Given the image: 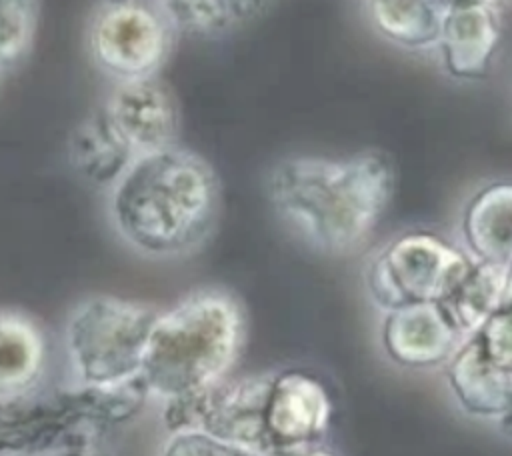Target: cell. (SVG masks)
Here are the masks:
<instances>
[{"label":"cell","instance_id":"obj_1","mask_svg":"<svg viewBox=\"0 0 512 456\" xmlns=\"http://www.w3.org/2000/svg\"><path fill=\"white\" fill-rule=\"evenodd\" d=\"M394 190V162L380 150L340 158L286 156L264 176L274 216L296 240L324 256L360 250L380 226Z\"/></svg>","mask_w":512,"mask_h":456},{"label":"cell","instance_id":"obj_2","mask_svg":"<svg viewBox=\"0 0 512 456\" xmlns=\"http://www.w3.org/2000/svg\"><path fill=\"white\" fill-rule=\"evenodd\" d=\"M108 226L136 256L156 262L200 252L216 232L222 186L214 166L172 144L132 158L104 192Z\"/></svg>","mask_w":512,"mask_h":456},{"label":"cell","instance_id":"obj_3","mask_svg":"<svg viewBox=\"0 0 512 456\" xmlns=\"http://www.w3.org/2000/svg\"><path fill=\"white\" fill-rule=\"evenodd\" d=\"M246 336V310L224 288L192 290L160 310L140 374L150 400L198 394L230 378Z\"/></svg>","mask_w":512,"mask_h":456},{"label":"cell","instance_id":"obj_4","mask_svg":"<svg viewBox=\"0 0 512 456\" xmlns=\"http://www.w3.org/2000/svg\"><path fill=\"white\" fill-rule=\"evenodd\" d=\"M150 402L142 378L0 400V454H90Z\"/></svg>","mask_w":512,"mask_h":456},{"label":"cell","instance_id":"obj_5","mask_svg":"<svg viewBox=\"0 0 512 456\" xmlns=\"http://www.w3.org/2000/svg\"><path fill=\"white\" fill-rule=\"evenodd\" d=\"M158 308L114 294L78 300L62 326L68 374L82 386H118L140 378Z\"/></svg>","mask_w":512,"mask_h":456},{"label":"cell","instance_id":"obj_6","mask_svg":"<svg viewBox=\"0 0 512 456\" xmlns=\"http://www.w3.org/2000/svg\"><path fill=\"white\" fill-rule=\"evenodd\" d=\"M472 262L464 246L430 230H408L366 262V294L380 312L410 302H440Z\"/></svg>","mask_w":512,"mask_h":456},{"label":"cell","instance_id":"obj_7","mask_svg":"<svg viewBox=\"0 0 512 456\" xmlns=\"http://www.w3.org/2000/svg\"><path fill=\"white\" fill-rule=\"evenodd\" d=\"M176 36L156 0H100L86 28L94 66L114 82L158 76Z\"/></svg>","mask_w":512,"mask_h":456},{"label":"cell","instance_id":"obj_8","mask_svg":"<svg viewBox=\"0 0 512 456\" xmlns=\"http://www.w3.org/2000/svg\"><path fill=\"white\" fill-rule=\"evenodd\" d=\"M334 400L326 384L304 368L270 370L262 406V456L330 452Z\"/></svg>","mask_w":512,"mask_h":456},{"label":"cell","instance_id":"obj_9","mask_svg":"<svg viewBox=\"0 0 512 456\" xmlns=\"http://www.w3.org/2000/svg\"><path fill=\"white\" fill-rule=\"evenodd\" d=\"M380 314V346L400 368H442L466 340L440 302H410Z\"/></svg>","mask_w":512,"mask_h":456},{"label":"cell","instance_id":"obj_10","mask_svg":"<svg viewBox=\"0 0 512 456\" xmlns=\"http://www.w3.org/2000/svg\"><path fill=\"white\" fill-rule=\"evenodd\" d=\"M104 114L134 154L178 144V104L158 76L114 82Z\"/></svg>","mask_w":512,"mask_h":456},{"label":"cell","instance_id":"obj_11","mask_svg":"<svg viewBox=\"0 0 512 456\" xmlns=\"http://www.w3.org/2000/svg\"><path fill=\"white\" fill-rule=\"evenodd\" d=\"M500 44L496 6L464 2L442 12L436 50L444 70L458 80H480L488 74Z\"/></svg>","mask_w":512,"mask_h":456},{"label":"cell","instance_id":"obj_12","mask_svg":"<svg viewBox=\"0 0 512 456\" xmlns=\"http://www.w3.org/2000/svg\"><path fill=\"white\" fill-rule=\"evenodd\" d=\"M442 370L446 390L464 416L488 424L500 416L512 390V374L496 368L474 336L456 348Z\"/></svg>","mask_w":512,"mask_h":456},{"label":"cell","instance_id":"obj_13","mask_svg":"<svg viewBox=\"0 0 512 456\" xmlns=\"http://www.w3.org/2000/svg\"><path fill=\"white\" fill-rule=\"evenodd\" d=\"M460 238L466 252L484 262L512 266V182L478 188L462 208Z\"/></svg>","mask_w":512,"mask_h":456},{"label":"cell","instance_id":"obj_14","mask_svg":"<svg viewBox=\"0 0 512 456\" xmlns=\"http://www.w3.org/2000/svg\"><path fill=\"white\" fill-rule=\"evenodd\" d=\"M48 366L42 328L24 312L0 310V400L40 388Z\"/></svg>","mask_w":512,"mask_h":456},{"label":"cell","instance_id":"obj_15","mask_svg":"<svg viewBox=\"0 0 512 456\" xmlns=\"http://www.w3.org/2000/svg\"><path fill=\"white\" fill-rule=\"evenodd\" d=\"M136 154L120 138L108 116L96 112L70 134L68 158L72 170L92 188L106 192Z\"/></svg>","mask_w":512,"mask_h":456},{"label":"cell","instance_id":"obj_16","mask_svg":"<svg viewBox=\"0 0 512 456\" xmlns=\"http://www.w3.org/2000/svg\"><path fill=\"white\" fill-rule=\"evenodd\" d=\"M176 34L214 40L238 32L266 14L270 0H156Z\"/></svg>","mask_w":512,"mask_h":456},{"label":"cell","instance_id":"obj_17","mask_svg":"<svg viewBox=\"0 0 512 456\" xmlns=\"http://www.w3.org/2000/svg\"><path fill=\"white\" fill-rule=\"evenodd\" d=\"M508 286V266L476 260L452 290L440 300L454 326L468 338L502 304Z\"/></svg>","mask_w":512,"mask_h":456},{"label":"cell","instance_id":"obj_18","mask_svg":"<svg viewBox=\"0 0 512 456\" xmlns=\"http://www.w3.org/2000/svg\"><path fill=\"white\" fill-rule=\"evenodd\" d=\"M372 28L394 46L430 50L438 44L442 8L436 0H364Z\"/></svg>","mask_w":512,"mask_h":456},{"label":"cell","instance_id":"obj_19","mask_svg":"<svg viewBox=\"0 0 512 456\" xmlns=\"http://www.w3.org/2000/svg\"><path fill=\"white\" fill-rule=\"evenodd\" d=\"M42 0H0V68L8 72L30 54L38 24Z\"/></svg>","mask_w":512,"mask_h":456},{"label":"cell","instance_id":"obj_20","mask_svg":"<svg viewBox=\"0 0 512 456\" xmlns=\"http://www.w3.org/2000/svg\"><path fill=\"white\" fill-rule=\"evenodd\" d=\"M472 336L496 368L512 374V300H502Z\"/></svg>","mask_w":512,"mask_h":456},{"label":"cell","instance_id":"obj_21","mask_svg":"<svg viewBox=\"0 0 512 456\" xmlns=\"http://www.w3.org/2000/svg\"><path fill=\"white\" fill-rule=\"evenodd\" d=\"M158 452L168 456H238L232 444L204 428L164 432Z\"/></svg>","mask_w":512,"mask_h":456},{"label":"cell","instance_id":"obj_22","mask_svg":"<svg viewBox=\"0 0 512 456\" xmlns=\"http://www.w3.org/2000/svg\"><path fill=\"white\" fill-rule=\"evenodd\" d=\"M494 430L508 442H512V390H510V396H508V402L504 406V410L500 412V416L492 422Z\"/></svg>","mask_w":512,"mask_h":456},{"label":"cell","instance_id":"obj_23","mask_svg":"<svg viewBox=\"0 0 512 456\" xmlns=\"http://www.w3.org/2000/svg\"><path fill=\"white\" fill-rule=\"evenodd\" d=\"M440 4L442 10L450 8V6H456V4H464V2H484V4H492V6H498V4H512V0H436Z\"/></svg>","mask_w":512,"mask_h":456},{"label":"cell","instance_id":"obj_24","mask_svg":"<svg viewBox=\"0 0 512 456\" xmlns=\"http://www.w3.org/2000/svg\"><path fill=\"white\" fill-rule=\"evenodd\" d=\"M504 300H512V266L508 268V286H506V296Z\"/></svg>","mask_w":512,"mask_h":456},{"label":"cell","instance_id":"obj_25","mask_svg":"<svg viewBox=\"0 0 512 456\" xmlns=\"http://www.w3.org/2000/svg\"><path fill=\"white\" fill-rule=\"evenodd\" d=\"M2 76H4V70H2V68H0V80H2Z\"/></svg>","mask_w":512,"mask_h":456}]
</instances>
